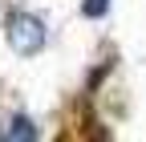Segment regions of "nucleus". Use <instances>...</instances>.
Returning a JSON list of instances; mask_svg holds the SVG:
<instances>
[{
    "label": "nucleus",
    "mask_w": 146,
    "mask_h": 142,
    "mask_svg": "<svg viewBox=\"0 0 146 142\" xmlns=\"http://www.w3.org/2000/svg\"><path fill=\"white\" fill-rule=\"evenodd\" d=\"M0 138H16V142H33V138H36V126H33V118H25V114H16V118H8V126L0 130Z\"/></svg>",
    "instance_id": "nucleus-2"
},
{
    "label": "nucleus",
    "mask_w": 146,
    "mask_h": 142,
    "mask_svg": "<svg viewBox=\"0 0 146 142\" xmlns=\"http://www.w3.org/2000/svg\"><path fill=\"white\" fill-rule=\"evenodd\" d=\"M81 12L89 16V21H98V16H106V12H110V0H85Z\"/></svg>",
    "instance_id": "nucleus-3"
},
{
    "label": "nucleus",
    "mask_w": 146,
    "mask_h": 142,
    "mask_svg": "<svg viewBox=\"0 0 146 142\" xmlns=\"http://www.w3.org/2000/svg\"><path fill=\"white\" fill-rule=\"evenodd\" d=\"M8 45H12V53H21V57H33V53H41L45 49V25L36 21L33 12H12L8 16Z\"/></svg>",
    "instance_id": "nucleus-1"
}]
</instances>
